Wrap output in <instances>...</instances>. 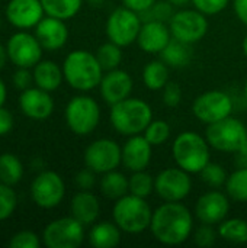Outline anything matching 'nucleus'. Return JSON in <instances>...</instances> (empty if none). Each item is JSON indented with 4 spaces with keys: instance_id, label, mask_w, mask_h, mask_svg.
I'll use <instances>...</instances> for the list:
<instances>
[{
    "instance_id": "aec40b11",
    "label": "nucleus",
    "mask_w": 247,
    "mask_h": 248,
    "mask_svg": "<svg viewBox=\"0 0 247 248\" xmlns=\"http://www.w3.org/2000/svg\"><path fill=\"white\" fill-rule=\"evenodd\" d=\"M153 145L144 135H132L122 147V166L130 171L146 170L151 161Z\"/></svg>"
},
{
    "instance_id": "6ab92c4d",
    "label": "nucleus",
    "mask_w": 247,
    "mask_h": 248,
    "mask_svg": "<svg viewBox=\"0 0 247 248\" xmlns=\"http://www.w3.org/2000/svg\"><path fill=\"white\" fill-rule=\"evenodd\" d=\"M19 106L28 118L44 121L51 116L54 110V100L49 96V92L36 86L22 90Z\"/></svg>"
},
{
    "instance_id": "8fccbe9b",
    "label": "nucleus",
    "mask_w": 247,
    "mask_h": 248,
    "mask_svg": "<svg viewBox=\"0 0 247 248\" xmlns=\"http://www.w3.org/2000/svg\"><path fill=\"white\" fill-rule=\"evenodd\" d=\"M6 94H7V92H6V86H4V83L0 80V108L4 105V100H6Z\"/></svg>"
},
{
    "instance_id": "5701e85b",
    "label": "nucleus",
    "mask_w": 247,
    "mask_h": 248,
    "mask_svg": "<svg viewBox=\"0 0 247 248\" xmlns=\"http://www.w3.org/2000/svg\"><path fill=\"white\" fill-rule=\"evenodd\" d=\"M70 212L71 217L76 218L80 224L92 225L99 218L100 203L92 192L82 190L73 196L70 203Z\"/></svg>"
},
{
    "instance_id": "a878e982",
    "label": "nucleus",
    "mask_w": 247,
    "mask_h": 248,
    "mask_svg": "<svg viewBox=\"0 0 247 248\" xmlns=\"http://www.w3.org/2000/svg\"><path fill=\"white\" fill-rule=\"evenodd\" d=\"M100 192L111 201H118L130 192V179L116 170L108 171L100 179Z\"/></svg>"
},
{
    "instance_id": "f257e3e1",
    "label": "nucleus",
    "mask_w": 247,
    "mask_h": 248,
    "mask_svg": "<svg viewBox=\"0 0 247 248\" xmlns=\"http://www.w3.org/2000/svg\"><path fill=\"white\" fill-rule=\"evenodd\" d=\"M192 228V214L181 202H165L153 212L150 231L165 246L183 244L191 237Z\"/></svg>"
},
{
    "instance_id": "49530a36",
    "label": "nucleus",
    "mask_w": 247,
    "mask_h": 248,
    "mask_svg": "<svg viewBox=\"0 0 247 248\" xmlns=\"http://www.w3.org/2000/svg\"><path fill=\"white\" fill-rule=\"evenodd\" d=\"M12 128H13V116L7 109L1 106L0 108V137L9 134Z\"/></svg>"
},
{
    "instance_id": "09e8293b",
    "label": "nucleus",
    "mask_w": 247,
    "mask_h": 248,
    "mask_svg": "<svg viewBox=\"0 0 247 248\" xmlns=\"http://www.w3.org/2000/svg\"><path fill=\"white\" fill-rule=\"evenodd\" d=\"M7 58H9V55H7V48H4V46L0 44V70L4 67Z\"/></svg>"
},
{
    "instance_id": "864d4df0",
    "label": "nucleus",
    "mask_w": 247,
    "mask_h": 248,
    "mask_svg": "<svg viewBox=\"0 0 247 248\" xmlns=\"http://www.w3.org/2000/svg\"><path fill=\"white\" fill-rule=\"evenodd\" d=\"M242 48H243V52H245V55L247 57V33H246V36L243 38V44H242Z\"/></svg>"
},
{
    "instance_id": "412c9836",
    "label": "nucleus",
    "mask_w": 247,
    "mask_h": 248,
    "mask_svg": "<svg viewBox=\"0 0 247 248\" xmlns=\"http://www.w3.org/2000/svg\"><path fill=\"white\" fill-rule=\"evenodd\" d=\"M172 41L170 28L165 22L150 20L143 22L137 44L147 54H160Z\"/></svg>"
},
{
    "instance_id": "473e14b6",
    "label": "nucleus",
    "mask_w": 247,
    "mask_h": 248,
    "mask_svg": "<svg viewBox=\"0 0 247 248\" xmlns=\"http://www.w3.org/2000/svg\"><path fill=\"white\" fill-rule=\"evenodd\" d=\"M227 195L237 202H247V167L233 171L226 182Z\"/></svg>"
},
{
    "instance_id": "20e7f679",
    "label": "nucleus",
    "mask_w": 247,
    "mask_h": 248,
    "mask_svg": "<svg viewBox=\"0 0 247 248\" xmlns=\"http://www.w3.org/2000/svg\"><path fill=\"white\" fill-rule=\"evenodd\" d=\"M210 144L197 132L186 131L176 137L172 145V155L178 167L189 174L201 173L210 163Z\"/></svg>"
},
{
    "instance_id": "1a4fd4ad",
    "label": "nucleus",
    "mask_w": 247,
    "mask_h": 248,
    "mask_svg": "<svg viewBox=\"0 0 247 248\" xmlns=\"http://www.w3.org/2000/svg\"><path fill=\"white\" fill-rule=\"evenodd\" d=\"M172 38L185 44H195L201 41L208 32L207 15L197 9H182L175 12L169 22Z\"/></svg>"
},
{
    "instance_id": "a211bd4d",
    "label": "nucleus",
    "mask_w": 247,
    "mask_h": 248,
    "mask_svg": "<svg viewBox=\"0 0 247 248\" xmlns=\"http://www.w3.org/2000/svg\"><path fill=\"white\" fill-rule=\"evenodd\" d=\"M44 6L41 0H10L6 6L9 22L19 29H29L39 23L44 17Z\"/></svg>"
},
{
    "instance_id": "3c124183",
    "label": "nucleus",
    "mask_w": 247,
    "mask_h": 248,
    "mask_svg": "<svg viewBox=\"0 0 247 248\" xmlns=\"http://www.w3.org/2000/svg\"><path fill=\"white\" fill-rule=\"evenodd\" d=\"M167 1H170L175 7H183V6H186L191 0H167Z\"/></svg>"
},
{
    "instance_id": "c756f323",
    "label": "nucleus",
    "mask_w": 247,
    "mask_h": 248,
    "mask_svg": "<svg viewBox=\"0 0 247 248\" xmlns=\"http://www.w3.org/2000/svg\"><path fill=\"white\" fill-rule=\"evenodd\" d=\"M218 235L231 244H246L247 221L240 218L224 219L218 227Z\"/></svg>"
},
{
    "instance_id": "9d476101",
    "label": "nucleus",
    "mask_w": 247,
    "mask_h": 248,
    "mask_svg": "<svg viewBox=\"0 0 247 248\" xmlns=\"http://www.w3.org/2000/svg\"><path fill=\"white\" fill-rule=\"evenodd\" d=\"M42 237L48 248H77L84 240V225L73 217L60 218L45 227Z\"/></svg>"
},
{
    "instance_id": "0eeeda50",
    "label": "nucleus",
    "mask_w": 247,
    "mask_h": 248,
    "mask_svg": "<svg viewBox=\"0 0 247 248\" xmlns=\"http://www.w3.org/2000/svg\"><path fill=\"white\" fill-rule=\"evenodd\" d=\"M67 126L76 135L92 134L100 122V108L90 96H76L66 106Z\"/></svg>"
},
{
    "instance_id": "7c9ffc66",
    "label": "nucleus",
    "mask_w": 247,
    "mask_h": 248,
    "mask_svg": "<svg viewBox=\"0 0 247 248\" xmlns=\"http://www.w3.org/2000/svg\"><path fill=\"white\" fill-rule=\"evenodd\" d=\"M41 3L48 16L67 20L79 13L83 0H41Z\"/></svg>"
},
{
    "instance_id": "4c0bfd02",
    "label": "nucleus",
    "mask_w": 247,
    "mask_h": 248,
    "mask_svg": "<svg viewBox=\"0 0 247 248\" xmlns=\"http://www.w3.org/2000/svg\"><path fill=\"white\" fill-rule=\"evenodd\" d=\"M17 198L12 186L0 182V221L7 219L16 209Z\"/></svg>"
},
{
    "instance_id": "4468645a",
    "label": "nucleus",
    "mask_w": 247,
    "mask_h": 248,
    "mask_svg": "<svg viewBox=\"0 0 247 248\" xmlns=\"http://www.w3.org/2000/svg\"><path fill=\"white\" fill-rule=\"evenodd\" d=\"M31 195L33 202L44 209L55 208L61 203L66 195V186L61 176L55 171L39 173L31 186Z\"/></svg>"
},
{
    "instance_id": "2f4dec72",
    "label": "nucleus",
    "mask_w": 247,
    "mask_h": 248,
    "mask_svg": "<svg viewBox=\"0 0 247 248\" xmlns=\"http://www.w3.org/2000/svg\"><path fill=\"white\" fill-rule=\"evenodd\" d=\"M96 58L103 68V71H111L119 67L122 61V51L121 46L114 44L112 41L102 44L96 51Z\"/></svg>"
},
{
    "instance_id": "c85d7f7f",
    "label": "nucleus",
    "mask_w": 247,
    "mask_h": 248,
    "mask_svg": "<svg viewBox=\"0 0 247 248\" xmlns=\"http://www.w3.org/2000/svg\"><path fill=\"white\" fill-rule=\"evenodd\" d=\"M23 176V166L20 160L12 154L4 153L0 155V182L9 186H13L20 182Z\"/></svg>"
},
{
    "instance_id": "39448f33",
    "label": "nucleus",
    "mask_w": 247,
    "mask_h": 248,
    "mask_svg": "<svg viewBox=\"0 0 247 248\" xmlns=\"http://www.w3.org/2000/svg\"><path fill=\"white\" fill-rule=\"evenodd\" d=\"M112 218L124 232L140 234L150 228L153 211L144 198L130 193L115 201Z\"/></svg>"
},
{
    "instance_id": "a19ab883",
    "label": "nucleus",
    "mask_w": 247,
    "mask_h": 248,
    "mask_svg": "<svg viewBox=\"0 0 247 248\" xmlns=\"http://www.w3.org/2000/svg\"><path fill=\"white\" fill-rule=\"evenodd\" d=\"M162 99L163 103L169 108H176L182 102V89L175 81H167V84L162 89Z\"/></svg>"
},
{
    "instance_id": "f03ea898",
    "label": "nucleus",
    "mask_w": 247,
    "mask_h": 248,
    "mask_svg": "<svg viewBox=\"0 0 247 248\" xmlns=\"http://www.w3.org/2000/svg\"><path fill=\"white\" fill-rule=\"evenodd\" d=\"M66 81L76 90L89 92L100 84L103 68L100 67L96 54L86 49H76L70 52L63 64Z\"/></svg>"
},
{
    "instance_id": "c9c22d12",
    "label": "nucleus",
    "mask_w": 247,
    "mask_h": 248,
    "mask_svg": "<svg viewBox=\"0 0 247 248\" xmlns=\"http://www.w3.org/2000/svg\"><path fill=\"white\" fill-rule=\"evenodd\" d=\"M144 137L153 147L162 145L170 137V126L166 121H151L144 131Z\"/></svg>"
},
{
    "instance_id": "79ce46f5",
    "label": "nucleus",
    "mask_w": 247,
    "mask_h": 248,
    "mask_svg": "<svg viewBox=\"0 0 247 248\" xmlns=\"http://www.w3.org/2000/svg\"><path fill=\"white\" fill-rule=\"evenodd\" d=\"M215 240H217V231L213 228V225L202 224V227H199L194 234V241L199 247H211L215 244Z\"/></svg>"
},
{
    "instance_id": "72a5a7b5",
    "label": "nucleus",
    "mask_w": 247,
    "mask_h": 248,
    "mask_svg": "<svg viewBox=\"0 0 247 248\" xmlns=\"http://www.w3.org/2000/svg\"><path fill=\"white\" fill-rule=\"evenodd\" d=\"M154 189V179L151 174L147 171H134L132 176L130 177V193L140 196V198H147L151 195Z\"/></svg>"
},
{
    "instance_id": "b1692460",
    "label": "nucleus",
    "mask_w": 247,
    "mask_h": 248,
    "mask_svg": "<svg viewBox=\"0 0 247 248\" xmlns=\"http://www.w3.org/2000/svg\"><path fill=\"white\" fill-rule=\"evenodd\" d=\"M64 78L63 68L57 65L54 61L45 60L39 61L33 67V81L38 87L47 90V92H54L57 90Z\"/></svg>"
},
{
    "instance_id": "9b49d317",
    "label": "nucleus",
    "mask_w": 247,
    "mask_h": 248,
    "mask_svg": "<svg viewBox=\"0 0 247 248\" xmlns=\"http://www.w3.org/2000/svg\"><path fill=\"white\" fill-rule=\"evenodd\" d=\"M83 158L87 169L98 174H105L122 164V148L114 140L100 138L86 148Z\"/></svg>"
},
{
    "instance_id": "e433bc0d",
    "label": "nucleus",
    "mask_w": 247,
    "mask_h": 248,
    "mask_svg": "<svg viewBox=\"0 0 247 248\" xmlns=\"http://www.w3.org/2000/svg\"><path fill=\"white\" fill-rule=\"evenodd\" d=\"M199 174H201V179L205 185H208L210 187H215V189L226 185L227 177H229L226 170L220 164L211 163V161L202 169V171Z\"/></svg>"
},
{
    "instance_id": "4be33fe9",
    "label": "nucleus",
    "mask_w": 247,
    "mask_h": 248,
    "mask_svg": "<svg viewBox=\"0 0 247 248\" xmlns=\"http://www.w3.org/2000/svg\"><path fill=\"white\" fill-rule=\"evenodd\" d=\"M35 36L44 49L55 51L66 45L68 39V29L63 19L47 15V17H42L35 26Z\"/></svg>"
},
{
    "instance_id": "2eb2a0df",
    "label": "nucleus",
    "mask_w": 247,
    "mask_h": 248,
    "mask_svg": "<svg viewBox=\"0 0 247 248\" xmlns=\"http://www.w3.org/2000/svg\"><path fill=\"white\" fill-rule=\"evenodd\" d=\"M7 55L9 60L17 65L31 68L35 67L42 57V45L38 38L28 32H16L7 41Z\"/></svg>"
},
{
    "instance_id": "6e6d98bb",
    "label": "nucleus",
    "mask_w": 247,
    "mask_h": 248,
    "mask_svg": "<svg viewBox=\"0 0 247 248\" xmlns=\"http://www.w3.org/2000/svg\"><path fill=\"white\" fill-rule=\"evenodd\" d=\"M0 25H1V16H0Z\"/></svg>"
},
{
    "instance_id": "f704fd0d",
    "label": "nucleus",
    "mask_w": 247,
    "mask_h": 248,
    "mask_svg": "<svg viewBox=\"0 0 247 248\" xmlns=\"http://www.w3.org/2000/svg\"><path fill=\"white\" fill-rule=\"evenodd\" d=\"M175 15V6L167 0H157L150 9L140 13L143 22L159 20V22H170L172 16Z\"/></svg>"
},
{
    "instance_id": "dca6fc26",
    "label": "nucleus",
    "mask_w": 247,
    "mask_h": 248,
    "mask_svg": "<svg viewBox=\"0 0 247 248\" xmlns=\"http://www.w3.org/2000/svg\"><path fill=\"white\" fill-rule=\"evenodd\" d=\"M229 211V198L218 190H210L204 193L195 205V217L201 224L207 225H220L227 218Z\"/></svg>"
},
{
    "instance_id": "de8ad7c7",
    "label": "nucleus",
    "mask_w": 247,
    "mask_h": 248,
    "mask_svg": "<svg viewBox=\"0 0 247 248\" xmlns=\"http://www.w3.org/2000/svg\"><path fill=\"white\" fill-rule=\"evenodd\" d=\"M233 6H234V12H236L237 17L240 19V22H243L247 26V0H234Z\"/></svg>"
},
{
    "instance_id": "58836bf2",
    "label": "nucleus",
    "mask_w": 247,
    "mask_h": 248,
    "mask_svg": "<svg viewBox=\"0 0 247 248\" xmlns=\"http://www.w3.org/2000/svg\"><path fill=\"white\" fill-rule=\"evenodd\" d=\"M191 1L197 10L202 12L207 16L223 12L230 3V0H191Z\"/></svg>"
},
{
    "instance_id": "423d86ee",
    "label": "nucleus",
    "mask_w": 247,
    "mask_h": 248,
    "mask_svg": "<svg viewBox=\"0 0 247 248\" xmlns=\"http://www.w3.org/2000/svg\"><path fill=\"white\" fill-rule=\"evenodd\" d=\"M205 138L211 148L221 153H240L247 147V128L233 116L210 124Z\"/></svg>"
},
{
    "instance_id": "6e6552de",
    "label": "nucleus",
    "mask_w": 247,
    "mask_h": 248,
    "mask_svg": "<svg viewBox=\"0 0 247 248\" xmlns=\"http://www.w3.org/2000/svg\"><path fill=\"white\" fill-rule=\"evenodd\" d=\"M143 20L138 13L128 7L115 9L106 20V35L109 41L122 46L137 42Z\"/></svg>"
},
{
    "instance_id": "393cba45",
    "label": "nucleus",
    "mask_w": 247,
    "mask_h": 248,
    "mask_svg": "<svg viewBox=\"0 0 247 248\" xmlns=\"http://www.w3.org/2000/svg\"><path fill=\"white\" fill-rule=\"evenodd\" d=\"M122 230L109 221L96 224L89 232V243L95 248H114L121 243Z\"/></svg>"
},
{
    "instance_id": "f8f14e48",
    "label": "nucleus",
    "mask_w": 247,
    "mask_h": 248,
    "mask_svg": "<svg viewBox=\"0 0 247 248\" xmlns=\"http://www.w3.org/2000/svg\"><path fill=\"white\" fill-rule=\"evenodd\" d=\"M192 112L202 124L218 122L233 112V100L230 94L221 90H210L199 94L192 105Z\"/></svg>"
},
{
    "instance_id": "c03bdc74",
    "label": "nucleus",
    "mask_w": 247,
    "mask_h": 248,
    "mask_svg": "<svg viewBox=\"0 0 247 248\" xmlns=\"http://www.w3.org/2000/svg\"><path fill=\"white\" fill-rule=\"evenodd\" d=\"M95 171L90 169H84L80 170L76 174V185L82 189V190H90L95 185Z\"/></svg>"
},
{
    "instance_id": "f3484780",
    "label": "nucleus",
    "mask_w": 247,
    "mask_h": 248,
    "mask_svg": "<svg viewBox=\"0 0 247 248\" xmlns=\"http://www.w3.org/2000/svg\"><path fill=\"white\" fill-rule=\"evenodd\" d=\"M132 87H134V83H132L131 76L125 70H121V68L106 71V74H103L100 84H99L102 99L111 106L130 97Z\"/></svg>"
},
{
    "instance_id": "cd10ccee",
    "label": "nucleus",
    "mask_w": 247,
    "mask_h": 248,
    "mask_svg": "<svg viewBox=\"0 0 247 248\" xmlns=\"http://www.w3.org/2000/svg\"><path fill=\"white\" fill-rule=\"evenodd\" d=\"M143 81L148 90H162L169 81V65L162 60L150 61L143 70Z\"/></svg>"
},
{
    "instance_id": "37998d69",
    "label": "nucleus",
    "mask_w": 247,
    "mask_h": 248,
    "mask_svg": "<svg viewBox=\"0 0 247 248\" xmlns=\"http://www.w3.org/2000/svg\"><path fill=\"white\" fill-rule=\"evenodd\" d=\"M33 81V73L29 71V68L19 67L13 74V84L19 90H26L31 87V83Z\"/></svg>"
},
{
    "instance_id": "bb28decb",
    "label": "nucleus",
    "mask_w": 247,
    "mask_h": 248,
    "mask_svg": "<svg viewBox=\"0 0 247 248\" xmlns=\"http://www.w3.org/2000/svg\"><path fill=\"white\" fill-rule=\"evenodd\" d=\"M160 60L169 67L181 68L191 62L192 60V48L191 44H185L172 38V41L166 45V48L160 52Z\"/></svg>"
},
{
    "instance_id": "5fc2aeb1",
    "label": "nucleus",
    "mask_w": 247,
    "mask_h": 248,
    "mask_svg": "<svg viewBox=\"0 0 247 248\" xmlns=\"http://www.w3.org/2000/svg\"><path fill=\"white\" fill-rule=\"evenodd\" d=\"M245 94H246V100H247V80H246V86H245Z\"/></svg>"
},
{
    "instance_id": "ddd939ff",
    "label": "nucleus",
    "mask_w": 247,
    "mask_h": 248,
    "mask_svg": "<svg viewBox=\"0 0 247 248\" xmlns=\"http://www.w3.org/2000/svg\"><path fill=\"white\" fill-rule=\"evenodd\" d=\"M192 189L189 173L181 167H172L160 171L154 177V192L165 202H181Z\"/></svg>"
},
{
    "instance_id": "603ef678",
    "label": "nucleus",
    "mask_w": 247,
    "mask_h": 248,
    "mask_svg": "<svg viewBox=\"0 0 247 248\" xmlns=\"http://www.w3.org/2000/svg\"><path fill=\"white\" fill-rule=\"evenodd\" d=\"M106 0H87V3L92 6V7H102L105 4Z\"/></svg>"
},
{
    "instance_id": "a18cd8bd",
    "label": "nucleus",
    "mask_w": 247,
    "mask_h": 248,
    "mask_svg": "<svg viewBox=\"0 0 247 248\" xmlns=\"http://www.w3.org/2000/svg\"><path fill=\"white\" fill-rule=\"evenodd\" d=\"M157 0H122V4L131 10H134L135 13H143L147 9H150Z\"/></svg>"
},
{
    "instance_id": "7ed1b4c3",
    "label": "nucleus",
    "mask_w": 247,
    "mask_h": 248,
    "mask_svg": "<svg viewBox=\"0 0 247 248\" xmlns=\"http://www.w3.org/2000/svg\"><path fill=\"white\" fill-rule=\"evenodd\" d=\"M111 124L121 135L132 137L146 131L153 121V112L147 102L135 97H127L111 106Z\"/></svg>"
},
{
    "instance_id": "ea45409f",
    "label": "nucleus",
    "mask_w": 247,
    "mask_h": 248,
    "mask_svg": "<svg viewBox=\"0 0 247 248\" xmlns=\"http://www.w3.org/2000/svg\"><path fill=\"white\" fill-rule=\"evenodd\" d=\"M9 246L12 248H38L39 238L32 231H20L12 237Z\"/></svg>"
}]
</instances>
